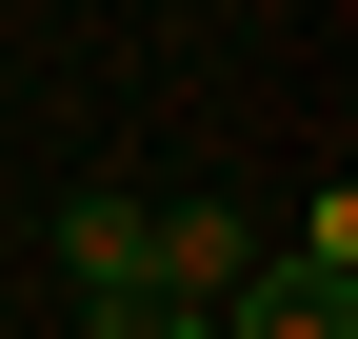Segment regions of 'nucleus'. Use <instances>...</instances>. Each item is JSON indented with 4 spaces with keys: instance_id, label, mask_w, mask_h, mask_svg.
Returning <instances> with one entry per match:
<instances>
[{
    "instance_id": "obj_1",
    "label": "nucleus",
    "mask_w": 358,
    "mask_h": 339,
    "mask_svg": "<svg viewBox=\"0 0 358 339\" xmlns=\"http://www.w3.org/2000/svg\"><path fill=\"white\" fill-rule=\"evenodd\" d=\"M219 339H358V279H319V260H279V240H259L239 300H219Z\"/></svg>"
},
{
    "instance_id": "obj_2",
    "label": "nucleus",
    "mask_w": 358,
    "mask_h": 339,
    "mask_svg": "<svg viewBox=\"0 0 358 339\" xmlns=\"http://www.w3.org/2000/svg\"><path fill=\"white\" fill-rule=\"evenodd\" d=\"M60 279H80V319H100V339L140 319V200H120V180H100V200H60Z\"/></svg>"
},
{
    "instance_id": "obj_3",
    "label": "nucleus",
    "mask_w": 358,
    "mask_h": 339,
    "mask_svg": "<svg viewBox=\"0 0 358 339\" xmlns=\"http://www.w3.org/2000/svg\"><path fill=\"white\" fill-rule=\"evenodd\" d=\"M120 339H219V319H179V300H140V319H120Z\"/></svg>"
}]
</instances>
